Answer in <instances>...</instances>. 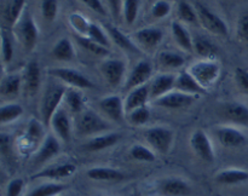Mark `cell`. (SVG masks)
<instances>
[{"instance_id":"cell-42","label":"cell","mask_w":248,"mask_h":196,"mask_svg":"<svg viewBox=\"0 0 248 196\" xmlns=\"http://www.w3.org/2000/svg\"><path fill=\"white\" fill-rule=\"evenodd\" d=\"M127 119L130 123L135 126H142L149 121L150 119V110L147 106H140V108L135 109L127 114Z\"/></svg>"},{"instance_id":"cell-5","label":"cell","mask_w":248,"mask_h":196,"mask_svg":"<svg viewBox=\"0 0 248 196\" xmlns=\"http://www.w3.org/2000/svg\"><path fill=\"white\" fill-rule=\"evenodd\" d=\"M47 73L74 89H93L94 87V84L89 77L72 68H51L47 70Z\"/></svg>"},{"instance_id":"cell-36","label":"cell","mask_w":248,"mask_h":196,"mask_svg":"<svg viewBox=\"0 0 248 196\" xmlns=\"http://www.w3.org/2000/svg\"><path fill=\"white\" fill-rule=\"evenodd\" d=\"M65 190V185L60 183H46L29 191L26 196H57Z\"/></svg>"},{"instance_id":"cell-21","label":"cell","mask_w":248,"mask_h":196,"mask_svg":"<svg viewBox=\"0 0 248 196\" xmlns=\"http://www.w3.org/2000/svg\"><path fill=\"white\" fill-rule=\"evenodd\" d=\"M176 89L177 91L184 92L189 94H202L206 93V89H203L200 84L195 80V77L190 74V72L179 73L176 77Z\"/></svg>"},{"instance_id":"cell-15","label":"cell","mask_w":248,"mask_h":196,"mask_svg":"<svg viewBox=\"0 0 248 196\" xmlns=\"http://www.w3.org/2000/svg\"><path fill=\"white\" fill-rule=\"evenodd\" d=\"M153 73V67L148 60H140L137 64L133 67L131 70L130 75H128L127 84H126V89L133 90L136 87H140L142 85H145L148 80L150 79Z\"/></svg>"},{"instance_id":"cell-11","label":"cell","mask_w":248,"mask_h":196,"mask_svg":"<svg viewBox=\"0 0 248 196\" xmlns=\"http://www.w3.org/2000/svg\"><path fill=\"white\" fill-rule=\"evenodd\" d=\"M190 145L201 160L206 162L215 161V151H213L212 144L208 136L203 131L198 130L193 133L190 138Z\"/></svg>"},{"instance_id":"cell-23","label":"cell","mask_w":248,"mask_h":196,"mask_svg":"<svg viewBox=\"0 0 248 196\" xmlns=\"http://www.w3.org/2000/svg\"><path fill=\"white\" fill-rule=\"evenodd\" d=\"M120 139V135L119 133H107V135H98L90 139L84 148L89 151H99V150H104L107 148H110L115 145Z\"/></svg>"},{"instance_id":"cell-41","label":"cell","mask_w":248,"mask_h":196,"mask_svg":"<svg viewBox=\"0 0 248 196\" xmlns=\"http://www.w3.org/2000/svg\"><path fill=\"white\" fill-rule=\"evenodd\" d=\"M178 15L182 21L186 22V23H198V12L186 0H182L178 4Z\"/></svg>"},{"instance_id":"cell-44","label":"cell","mask_w":248,"mask_h":196,"mask_svg":"<svg viewBox=\"0 0 248 196\" xmlns=\"http://www.w3.org/2000/svg\"><path fill=\"white\" fill-rule=\"evenodd\" d=\"M57 0H43L41 1V14L47 22H52L57 16Z\"/></svg>"},{"instance_id":"cell-20","label":"cell","mask_w":248,"mask_h":196,"mask_svg":"<svg viewBox=\"0 0 248 196\" xmlns=\"http://www.w3.org/2000/svg\"><path fill=\"white\" fill-rule=\"evenodd\" d=\"M77 171V166L74 164H62L57 165V166H51L47 168L43 169V171L38 172L34 174L31 178H45V179H62L67 178V177L73 176Z\"/></svg>"},{"instance_id":"cell-37","label":"cell","mask_w":248,"mask_h":196,"mask_svg":"<svg viewBox=\"0 0 248 196\" xmlns=\"http://www.w3.org/2000/svg\"><path fill=\"white\" fill-rule=\"evenodd\" d=\"M159 63L162 67L170 68V69H177V68L183 67L186 60L182 55L171 51H162L159 55Z\"/></svg>"},{"instance_id":"cell-24","label":"cell","mask_w":248,"mask_h":196,"mask_svg":"<svg viewBox=\"0 0 248 196\" xmlns=\"http://www.w3.org/2000/svg\"><path fill=\"white\" fill-rule=\"evenodd\" d=\"M136 40L144 47H156L164 38V33L159 28H143L136 33Z\"/></svg>"},{"instance_id":"cell-27","label":"cell","mask_w":248,"mask_h":196,"mask_svg":"<svg viewBox=\"0 0 248 196\" xmlns=\"http://www.w3.org/2000/svg\"><path fill=\"white\" fill-rule=\"evenodd\" d=\"M172 34H173L174 40L177 41L179 46H181L183 50L188 51V52H191L194 50V40L191 39L189 31L182 26L179 22H173L171 26Z\"/></svg>"},{"instance_id":"cell-12","label":"cell","mask_w":248,"mask_h":196,"mask_svg":"<svg viewBox=\"0 0 248 196\" xmlns=\"http://www.w3.org/2000/svg\"><path fill=\"white\" fill-rule=\"evenodd\" d=\"M102 74L110 86L116 87L123 82L126 65L121 60H107L101 67Z\"/></svg>"},{"instance_id":"cell-4","label":"cell","mask_w":248,"mask_h":196,"mask_svg":"<svg viewBox=\"0 0 248 196\" xmlns=\"http://www.w3.org/2000/svg\"><path fill=\"white\" fill-rule=\"evenodd\" d=\"M144 138L150 147L160 154H169L173 144V132L162 126L148 128L144 132Z\"/></svg>"},{"instance_id":"cell-19","label":"cell","mask_w":248,"mask_h":196,"mask_svg":"<svg viewBox=\"0 0 248 196\" xmlns=\"http://www.w3.org/2000/svg\"><path fill=\"white\" fill-rule=\"evenodd\" d=\"M150 98V89L149 85H142L140 87L131 90L130 93L127 94L125 99V110L126 114L130 111L135 110V109L140 108V106H145L148 99Z\"/></svg>"},{"instance_id":"cell-31","label":"cell","mask_w":248,"mask_h":196,"mask_svg":"<svg viewBox=\"0 0 248 196\" xmlns=\"http://www.w3.org/2000/svg\"><path fill=\"white\" fill-rule=\"evenodd\" d=\"M194 50L196 51L198 55L206 58V60H215L218 53L215 44H212L208 39L203 38V36H196L194 39Z\"/></svg>"},{"instance_id":"cell-29","label":"cell","mask_w":248,"mask_h":196,"mask_svg":"<svg viewBox=\"0 0 248 196\" xmlns=\"http://www.w3.org/2000/svg\"><path fill=\"white\" fill-rule=\"evenodd\" d=\"M64 103L73 114H80L85 110V102L81 92L77 89H68L64 94Z\"/></svg>"},{"instance_id":"cell-43","label":"cell","mask_w":248,"mask_h":196,"mask_svg":"<svg viewBox=\"0 0 248 196\" xmlns=\"http://www.w3.org/2000/svg\"><path fill=\"white\" fill-rule=\"evenodd\" d=\"M87 36H89L91 40H93L94 43L99 44V45L104 46V47L108 48L109 46V40L107 38L106 33L103 31V29L99 26H97L96 23H90L89 30H87Z\"/></svg>"},{"instance_id":"cell-38","label":"cell","mask_w":248,"mask_h":196,"mask_svg":"<svg viewBox=\"0 0 248 196\" xmlns=\"http://www.w3.org/2000/svg\"><path fill=\"white\" fill-rule=\"evenodd\" d=\"M77 38L78 44L81 46L82 48H85L89 52L93 53L96 56H107L109 53L108 48L104 47V46L99 45V44L94 43L93 40L89 38V36H82V35H75Z\"/></svg>"},{"instance_id":"cell-35","label":"cell","mask_w":248,"mask_h":196,"mask_svg":"<svg viewBox=\"0 0 248 196\" xmlns=\"http://www.w3.org/2000/svg\"><path fill=\"white\" fill-rule=\"evenodd\" d=\"M22 77L17 74L7 75L2 79L1 86H0V91H1L2 96L6 97H14L17 96L21 89Z\"/></svg>"},{"instance_id":"cell-46","label":"cell","mask_w":248,"mask_h":196,"mask_svg":"<svg viewBox=\"0 0 248 196\" xmlns=\"http://www.w3.org/2000/svg\"><path fill=\"white\" fill-rule=\"evenodd\" d=\"M171 12V4L166 0H159L152 7V14L155 18H164Z\"/></svg>"},{"instance_id":"cell-22","label":"cell","mask_w":248,"mask_h":196,"mask_svg":"<svg viewBox=\"0 0 248 196\" xmlns=\"http://www.w3.org/2000/svg\"><path fill=\"white\" fill-rule=\"evenodd\" d=\"M90 179L99 181H120L125 178L123 172L110 167H93L86 172Z\"/></svg>"},{"instance_id":"cell-13","label":"cell","mask_w":248,"mask_h":196,"mask_svg":"<svg viewBox=\"0 0 248 196\" xmlns=\"http://www.w3.org/2000/svg\"><path fill=\"white\" fill-rule=\"evenodd\" d=\"M157 191L162 196H189L191 188L181 178H166L157 184Z\"/></svg>"},{"instance_id":"cell-14","label":"cell","mask_w":248,"mask_h":196,"mask_svg":"<svg viewBox=\"0 0 248 196\" xmlns=\"http://www.w3.org/2000/svg\"><path fill=\"white\" fill-rule=\"evenodd\" d=\"M217 139L223 147L227 148H237L245 145L247 142V137L245 133L237 128L232 127V126H223V127L217 128L216 131Z\"/></svg>"},{"instance_id":"cell-30","label":"cell","mask_w":248,"mask_h":196,"mask_svg":"<svg viewBox=\"0 0 248 196\" xmlns=\"http://www.w3.org/2000/svg\"><path fill=\"white\" fill-rule=\"evenodd\" d=\"M26 0H11L4 10V19L9 26H15L21 19Z\"/></svg>"},{"instance_id":"cell-50","label":"cell","mask_w":248,"mask_h":196,"mask_svg":"<svg viewBox=\"0 0 248 196\" xmlns=\"http://www.w3.org/2000/svg\"><path fill=\"white\" fill-rule=\"evenodd\" d=\"M24 186L23 179L15 178L7 184L6 188V196H19Z\"/></svg>"},{"instance_id":"cell-52","label":"cell","mask_w":248,"mask_h":196,"mask_svg":"<svg viewBox=\"0 0 248 196\" xmlns=\"http://www.w3.org/2000/svg\"><path fill=\"white\" fill-rule=\"evenodd\" d=\"M108 2L114 18H119L123 10V0H108Z\"/></svg>"},{"instance_id":"cell-3","label":"cell","mask_w":248,"mask_h":196,"mask_svg":"<svg viewBox=\"0 0 248 196\" xmlns=\"http://www.w3.org/2000/svg\"><path fill=\"white\" fill-rule=\"evenodd\" d=\"M189 72L203 89H207L212 86L219 77L220 65L213 60H200L194 63Z\"/></svg>"},{"instance_id":"cell-53","label":"cell","mask_w":248,"mask_h":196,"mask_svg":"<svg viewBox=\"0 0 248 196\" xmlns=\"http://www.w3.org/2000/svg\"><path fill=\"white\" fill-rule=\"evenodd\" d=\"M10 140H11L10 136L1 133V136H0V149H1L2 154H6L10 151V144H11Z\"/></svg>"},{"instance_id":"cell-28","label":"cell","mask_w":248,"mask_h":196,"mask_svg":"<svg viewBox=\"0 0 248 196\" xmlns=\"http://www.w3.org/2000/svg\"><path fill=\"white\" fill-rule=\"evenodd\" d=\"M52 55L58 60H72L75 57V50L72 41L67 38H63L56 43L52 48Z\"/></svg>"},{"instance_id":"cell-9","label":"cell","mask_w":248,"mask_h":196,"mask_svg":"<svg viewBox=\"0 0 248 196\" xmlns=\"http://www.w3.org/2000/svg\"><path fill=\"white\" fill-rule=\"evenodd\" d=\"M196 99H198V96H195V94L184 93L181 91H172L165 96L160 97V98L155 99L154 103L155 106H161V108L181 109L193 104Z\"/></svg>"},{"instance_id":"cell-8","label":"cell","mask_w":248,"mask_h":196,"mask_svg":"<svg viewBox=\"0 0 248 196\" xmlns=\"http://www.w3.org/2000/svg\"><path fill=\"white\" fill-rule=\"evenodd\" d=\"M55 136L62 142L68 143L72 138V119L64 108L60 106L53 114L50 122Z\"/></svg>"},{"instance_id":"cell-34","label":"cell","mask_w":248,"mask_h":196,"mask_svg":"<svg viewBox=\"0 0 248 196\" xmlns=\"http://www.w3.org/2000/svg\"><path fill=\"white\" fill-rule=\"evenodd\" d=\"M23 114V108L17 103H7L0 106V122L2 125L14 122Z\"/></svg>"},{"instance_id":"cell-16","label":"cell","mask_w":248,"mask_h":196,"mask_svg":"<svg viewBox=\"0 0 248 196\" xmlns=\"http://www.w3.org/2000/svg\"><path fill=\"white\" fill-rule=\"evenodd\" d=\"M176 77L173 74H160L155 76L149 85L150 98L155 101L172 92L173 87H176Z\"/></svg>"},{"instance_id":"cell-26","label":"cell","mask_w":248,"mask_h":196,"mask_svg":"<svg viewBox=\"0 0 248 196\" xmlns=\"http://www.w3.org/2000/svg\"><path fill=\"white\" fill-rule=\"evenodd\" d=\"M216 181L224 185H234V184L244 183L248 181V172L244 169H225L216 176Z\"/></svg>"},{"instance_id":"cell-49","label":"cell","mask_w":248,"mask_h":196,"mask_svg":"<svg viewBox=\"0 0 248 196\" xmlns=\"http://www.w3.org/2000/svg\"><path fill=\"white\" fill-rule=\"evenodd\" d=\"M235 80H236V84L240 87V90L248 94V70L244 69V68H236Z\"/></svg>"},{"instance_id":"cell-39","label":"cell","mask_w":248,"mask_h":196,"mask_svg":"<svg viewBox=\"0 0 248 196\" xmlns=\"http://www.w3.org/2000/svg\"><path fill=\"white\" fill-rule=\"evenodd\" d=\"M140 0H123V12L127 24H133L138 16Z\"/></svg>"},{"instance_id":"cell-25","label":"cell","mask_w":248,"mask_h":196,"mask_svg":"<svg viewBox=\"0 0 248 196\" xmlns=\"http://www.w3.org/2000/svg\"><path fill=\"white\" fill-rule=\"evenodd\" d=\"M223 113H224L225 118L230 121L239 123L248 122V108L245 104L229 102L223 106Z\"/></svg>"},{"instance_id":"cell-32","label":"cell","mask_w":248,"mask_h":196,"mask_svg":"<svg viewBox=\"0 0 248 196\" xmlns=\"http://www.w3.org/2000/svg\"><path fill=\"white\" fill-rule=\"evenodd\" d=\"M108 33L109 35H110V38L113 39L114 43H115L119 47H121L125 51H128V52H138V48L137 46H136V44H133L132 41H131V39L128 38V36H126L120 29L115 28V27H108Z\"/></svg>"},{"instance_id":"cell-2","label":"cell","mask_w":248,"mask_h":196,"mask_svg":"<svg viewBox=\"0 0 248 196\" xmlns=\"http://www.w3.org/2000/svg\"><path fill=\"white\" fill-rule=\"evenodd\" d=\"M65 92H67V89L61 84L50 85L46 89L40 108L41 120H43L44 125H50L53 114L60 108L61 103L64 99Z\"/></svg>"},{"instance_id":"cell-1","label":"cell","mask_w":248,"mask_h":196,"mask_svg":"<svg viewBox=\"0 0 248 196\" xmlns=\"http://www.w3.org/2000/svg\"><path fill=\"white\" fill-rule=\"evenodd\" d=\"M77 130L81 136H98L110 130V125L96 111L85 108L77 116Z\"/></svg>"},{"instance_id":"cell-10","label":"cell","mask_w":248,"mask_h":196,"mask_svg":"<svg viewBox=\"0 0 248 196\" xmlns=\"http://www.w3.org/2000/svg\"><path fill=\"white\" fill-rule=\"evenodd\" d=\"M101 110L110 119L111 121L118 123H123L125 119V102L119 96H107L99 101Z\"/></svg>"},{"instance_id":"cell-7","label":"cell","mask_w":248,"mask_h":196,"mask_svg":"<svg viewBox=\"0 0 248 196\" xmlns=\"http://www.w3.org/2000/svg\"><path fill=\"white\" fill-rule=\"evenodd\" d=\"M18 36L22 45L28 51H31L36 45L39 36L38 27L31 15H26L19 19L18 23Z\"/></svg>"},{"instance_id":"cell-47","label":"cell","mask_w":248,"mask_h":196,"mask_svg":"<svg viewBox=\"0 0 248 196\" xmlns=\"http://www.w3.org/2000/svg\"><path fill=\"white\" fill-rule=\"evenodd\" d=\"M236 33L241 40L248 43V12H245L240 16L239 21H237Z\"/></svg>"},{"instance_id":"cell-17","label":"cell","mask_w":248,"mask_h":196,"mask_svg":"<svg viewBox=\"0 0 248 196\" xmlns=\"http://www.w3.org/2000/svg\"><path fill=\"white\" fill-rule=\"evenodd\" d=\"M61 151V144L58 142V138L53 135L46 136L45 139L41 142L40 148L36 151L35 157H34V162L36 165H40L46 162L47 160L52 159Z\"/></svg>"},{"instance_id":"cell-33","label":"cell","mask_w":248,"mask_h":196,"mask_svg":"<svg viewBox=\"0 0 248 196\" xmlns=\"http://www.w3.org/2000/svg\"><path fill=\"white\" fill-rule=\"evenodd\" d=\"M26 142L27 144L33 145L36 147L39 144V142L44 140V127L41 125L40 121H38L36 119H31L28 123V127H27L26 132Z\"/></svg>"},{"instance_id":"cell-18","label":"cell","mask_w":248,"mask_h":196,"mask_svg":"<svg viewBox=\"0 0 248 196\" xmlns=\"http://www.w3.org/2000/svg\"><path fill=\"white\" fill-rule=\"evenodd\" d=\"M24 90L28 96H34L36 92L39 91L41 81V74H40V68L36 60H31L27 64L26 70H24Z\"/></svg>"},{"instance_id":"cell-6","label":"cell","mask_w":248,"mask_h":196,"mask_svg":"<svg viewBox=\"0 0 248 196\" xmlns=\"http://www.w3.org/2000/svg\"><path fill=\"white\" fill-rule=\"evenodd\" d=\"M196 12H198L199 19L201 21V23L206 27L210 31H212L213 34H217V35H228V26L222 18H220L218 15H216L215 12L211 11L207 6L198 2L196 4Z\"/></svg>"},{"instance_id":"cell-51","label":"cell","mask_w":248,"mask_h":196,"mask_svg":"<svg viewBox=\"0 0 248 196\" xmlns=\"http://www.w3.org/2000/svg\"><path fill=\"white\" fill-rule=\"evenodd\" d=\"M86 6H89L92 11H94L96 14L101 15V16H106V9H104L103 4L101 2V0H81Z\"/></svg>"},{"instance_id":"cell-54","label":"cell","mask_w":248,"mask_h":196,"mask_svg":"<svg viewBox=\"0 0 248 196\" xmlns=\"http://www.w3.org/2000/svg\"><path fill=\"white\" fill-rule=\"evenodd\" d=\"M135 196H140V195H135Z\"/></svg>"},{"instance_id":"cell-40","label":"cell","mask_w":248,"mask_h":196,"mask_svg":"<svg viewBox=\"0 0 248 196\" xmlns=\"http://www.w3.org/2000/svg\"><path fill=\"white\" fill-rule=\"evenodd\" d=\"M130 154L132 159L142 162H153L155 161V154L150 149L142 144H136L131 148Z\"/></svg>"},{"instance_id":"cell-48","label":"cell","mask_w":248,"mask_h":196,"mask_svg":"<svg viewBox=\"0 0 248 196\" xmlns=\"http://www.w3.org/2000/svg\"><path fill=\"white\" fill-rule=\"evenodd\" d=\"M70 23H72V26L74 27L77 31H79L81 34H87L90 23L84 17L80 16L79 14H74L70 16Z\"/></svg>"},{"instance_id":"cell-45","label":"cell","mask_w":248,"mask_h":196,"mask_svg":"<svg viewBox=\"0 0 248 196\" xmlns=\"http://www.w3.org/2000/svg\"><path fill=\"white\" fill-rule=\"evenodd\" d=\"M1 52H2V60L4 63H10L14 57V45L9 36L6 35L5 31L1 33Z\"/></svg>"}]
</instances>
